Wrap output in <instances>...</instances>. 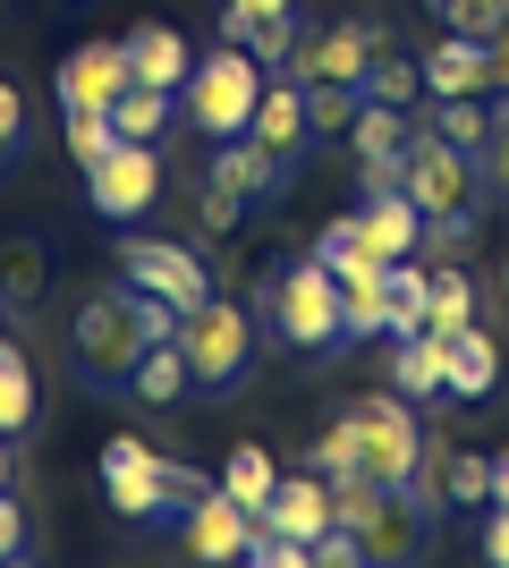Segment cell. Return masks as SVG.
I'll use <instances>...</instances> for the list:
<instances>
[{"mask_svg":"<svg viewBox=\"0 0 509 568\" xmlns=\"http://www.w3.org/2000/svg\"><path fill=\"white\" fill-rule=\"evenodd\" d=\"M162 339H179V306H162V297H153V288H136V281L94 288V297L77 306V323H69V356L85 365V382H94V390H128L136 356L162 348Z\"/></svg>","mask_w":509,"mask_h":568,"instance_id":"cell-1","label":"cell"},{"mask_svg":"<svg viewBox=\"0 0 509 568\" xmlns=\"http://www.w3.org/2000/svg\"><path fill=\"white\" fill-rule=\"evenodd\" d=\"M94 475H102V500H111L128 526H170V518L187 526V509L213 493L187 458H162L145 433H111L102 458H94Z\"/></svg>","mask_w":509,"mask_h":568,"instance_id":"cell-2","label":"cell"},{"mask_svg":"<svg viewBox=\"0 0 509 568\" xmlns=\"http://www.w3.org/2000/svg\"><path fill=\"white\" fill-rule=\"evenodd\" d=\"M179 356H187V399H230V390H246V374H255V314H246L230 288H213L204 306L179 314Z\"/></svg>","mask_w":509,"mask_h":568,"instance_id":"cell-3","label":"cell"},{"mask_svg":"<svg viewBox=\"0 0 509 568\" xmlns=\"http://www.w3.org/2000/svg\"><path fill=\"white\" fill-rule=\"evenodd\" d=\"M264 85H272V69L255 60V51L213 43V51H195L187 85H179V119H187L195 136L230 144V136H246V128H255V102H264Z\"/></svg>","mask_w":509,"mask_h":568,"instance_id":"cell-4","label":"cell"},{"mask_svg":"<svg viewBox=\"0 0 509 568\" xmlns=\"http://www.w3.org/2000/svg\"><path fill=\"white\" fill-rule=\"evenodd\" d=\"M264 306H272V339L297 356H332L339 339H348V306H339V272L315 255H297L272 272L264 288Z\"/></svg>","mask_w":509,"mask_h":568,"instance_id":"cell-5","label":"cell"},{"mask_svg":"<svg viewBox=\"0 0 509 568\" xmlns=\"http://www.w3.org/2000/svg\"><path fill=\"white\" fill-rule=\"evenodd\" d=\"M348 416H357L365 475H374V484H390V493H408V484H416V458H425L416 399H399V390H365V399H348Z\"/></svg>","mask_w":509,"mask_h":568,"instance_id":"cell-6","label":"cell"},{"mask_svg":"<svg viewBox=\"0 0 509 568\" xmlns=\"http://www.w3.org/2000/svg\"><path fill=\"white\" fill-rule=\"evenodd\" d=\"M120 281H136V288H153L162 306H204L221 288V272L204 255H195L187 237H120Z\"/></svg>","mask_w":509,"mask_h":568,"instance_id":"cell-7","label":"cell"},{"mask_svg":"<svg viewBox=\"0 0 509 568\" xmlns=\"http://www.w3.org/2000/svg\"><path fill=\"white\" fill-rule=\"evenodd\" d=\"M85 204L102 221H145L162 204V144H111L94 170H85Z\"/></svg>","mask_w":509,"mask_h":568,"instance_id":"cell-8","label":"cell"},{"mask_svg":"<svg viewBox=\"0 0 509 568\" xmlns=\"http://www.w3.org/2000/svg\"><path fill=\"white\" fill-rule=\"evenodd\" d=\"M383 51H390V34L374 18H339V26H323V34L297 43L289 77L297 85H365V69H374Z\"/></svg>","mask_w":509,"mask_h":568,"instance_id":"cell-9","label":"cell"},{"mask_svg":"<svg viewBox=\"0 0 509 568\" xmlns=\"http://www.w3.org/2000/svg\"><path fill=\"white\" fill-rule=\"evenodd\" d=\"M128 85H136V77H128V34H120V43H77L69 60L51 69V94H60V111H111Z\"/></svg>","mask_w":509,"mask_h":568,"instance_id":"cell-10","label":"cell"},{"mask_svg":"<svg viewBox=\"0 0 509 568\" xmlns=\"http://www.w3.org/2000/svg\"><path fill=\"white\" fill-rule=\"evenodd\" d=\"M255 535H264V518H255V509H238L221 484L187 509V560H204V568H238L246 551H255Z\"/></svg>","mask_w":509,"mask_h":568,"instance_id":"cell-11","label":"cell"},{"mask_svg":"<svg viewBox=\"0 0 509 568\" xmlns=\"http://www.w3.org/2000/svg\"><path fill=\"white\" fill-rule=\"evenodd\" d=\"M357 255L365 263H408V255H425V213H416L408 187H383V195H365V204H357Z\"/></svg>","mask_w":509,"mask_h":568,"instance_id":"cell-12","label":"cell"},{"mask_svg":"<svg viewBox=\"0 0 509 568\" xmlns=\"http://www.w3.org/2000/svg\"><path fill=\"white\" fill-rule=\"evenodd\" d=\"M255 144H272L281 162H306V144H315V111H306V85L297 77H272L264 85V102H255V128H246Z\"/></svg>","mask_w":509,"mask_h":568,"instance_id":"cell-13","label":"cell"},{"mask_svg":"<svg viewBox=\"0 0 509 568\" xmlns=\"http://www.w3.org/2000/svg\"><path fill=\"white\" fill-rule=\"evenodd\" d=\"M459 94H492V43L485 34H441L425 51V102H459Z\"/></svg>","mask_w":509,"mask_h":568,"instance_id":"cell-14","label":"cell"},{"mask_svg":"<svg viewBox=\"0 0 509 568\" xmlns=\"http://www.w3.org/2000/svg\"><path fill=\"white\" fill-rule=\"evenodd\" d=\"M213 179L238 195L246 213L272 204V195H289V162H281L272 144H255V136H230V144H221V153H213Z\"/></svg>","mask_w":509,"mask_h":568,"instance_id":"cell-15","label":"cell"},{"mask_svg":"<svg viewBox=\"0 0 509 568\" xmlns=\"http://www.w3.org/2000/svg\"><path fill=\"white\" fill-rule=\"evenodd\" d=\"M332 484H323L315 467L306 475H281V493H272V509H264V535H289V544H323L332 535Z\"/></svg>","mask_w":509,"mask_h":568,"instance_id":"cell-16","label":"cell"},{"mask_svg":"<svg viewBox=\"0 0 509 568\" xmlns=\"http://www.w3.org/2000/svg\"><path fill=\"white\" fill-rule=\"evenodd\" d=\"M390 390H399V399H416V407L450 399V339H441V332L390 339Z\"/></svg>","mask_w":509,"mask_h":568,"instance_id":"cell-17","label":"cell"},{"mask_svg":"<svg viewBox=\"0 0 509 568\" xmlns=\"http://www.w3.org/2000/svg\"><path fill=\"white\" fill-rule=\"evenodd\" d=\"M187 69H195V51H187V34H179V26H162V18L128 26V77H136V85L179 94V85H187Z\"/></svg>","mask_w":509,"mask_h":568,"instance_id":"cell-18","label":"cell"},{"mask_svg":"<svg viewBox=\"0 0 509 568\" xmlns=\"http://www.w3.org/2000/svg\"><path fill=\"white\" fill-rule=\"evenodd\" d=\"M332 272H339V306H348V339H383L390 332V263L348 255Z\"/></svg>","mask_w":509,"mask_h":568,"instance_id":"cell-19","label":"cell"},{"mask_svg":"<svg viewBox=\"0 0 509 568\" xmlns=\"http://www.w3.org/2000/svg\"><path fill=\"white\" fill-rule=\"evenodd\" d=\"M492 390H501V339H492L485 323H467V332L450 339V399H459V407H485Z\"/></svg>","mask_w":509,"mask_h":568,"instance_id":"cell-20","label":"cell"},{"mask_svg":"<svg viewBox=\"0 0 509 568\" xmlns=\"http://www.w3.org/2000/svg\"><path fill=\"white\" fill-rule=\"evenodd\" d=\"M221 493L238 500V509H255V518H264L272 493H281V458H272L264 442H238V450L221 458Z\"/></svg>","mask_w":509,"mask_h":568,"instance_id":"cell-21","label":"cell"},{"mask_svg":"<svg viewBox=\"0 0 509 568\" xmlns=\"http://www.w3.org/2000/svg\"><path fill=\"white\" fill-rule=\"evenodd\" d=\"M111 128H120L128 144H162L170 128H179V94H162V85H128V94L111 102Z\"/></svg>","mask_w":509,"mask_h":568,"instance_id":"cell-22","label":"cell"},{"mask_svg":"<svg viewBox=\"0 0 509 568\" xmlns=\"http://www.w3.org/2000/svg\"><path fill=\"white\" fill-rule=\"evenodd\" d=\"M128 399H136V407H179V399H187V356H179V339H162V348L136 356Z\"/></svg>","mask_w":509,"mask_h":568,"instance_id":"cell-23","label":"cell"},{"mask_svg":"<svg viewBox=\"0 0 509 568\" xmlns=\"http://www.w3.org/2000/svg\"><path fill=\"white\" fill-rule=\"evenodd\" d=\"M306 467H315L323 484H348V475H365V450H357V416H348V407H339L332 425H323L315 442H306Z\"/></svg>","mask_w":509,"mask_h":568,"instance_id":"cell-24","label":"cell"},{"mask_svg":"<svg viewBox=\"0 0 509 568\" xmlns=\"http://www.w3.org/2000/svg\"><path fill=\"white\" fill-rule=\"evenodd\" d=\"M492 119H501V102H485V94H459V102H434V128L459 153H476L485 162V144H492Z\"/></svg>","mask_w":509,"mask_h":568,"instance_id":"cell-25","label":"cell"},{"mask_svg":"<svg viewBox=\"0 0 509 568\" xmlns=\"http://www.w3.org/2000/svg\"><path fill=\"white\" fill-rule=\"evenodd\" d=\"M26 425H34V365H26V348L0 339V433L18 442Z\"/></svg>","mask_w":509,"mask_h":568,"instance_id":"cell-26","label":"cell"},{"mask_svg":"<svg viewBox=\"0 0 509 568\" xmlns=\"http://www.w3.org/2000/svg\"><path fill=\"white\" fill-rule=\"evenodd\" d=\"M467 323H476V281H467V272H434V297H425V332L459 339Z\"/></svg>","mask_w":509,"mask_h":568,"instance_id":"cell-27","label":"cell"},{"mask_svg":"<svg viewBox=\"0 0 509 568\" xmlns=\"http://www.w3.org/2000/svg\"><path fill=\"white\" fill-rule=\"evenodd\" d=\"M425 94V60H374V69H365V102H390V111H408V102Z\"/></svg>","mask_w":509,"mask_h":568,"instance_id":"cell-28","label":"cell"},{"mask_svg":"<svg viewBox=\"0 0 509 568\" xmlns=\"http://www.w3.org/2000/svg\"><path fill=\"white\" fill-rule=\"evenodd\" d=\"M306 111H315V144L323 136H348L365 111V85H306Z\"/></svg>","mask_w":509,"mask_h":568,"instance_id":"cell-29","label":"cell"},{"mask_svg":"<svg viewBox=\"0 0 509 568\" xmlns=\"http://www.w3.org/2000/svg\"><path fill=\"white\" fill-rule=\"evenodd\" d=\"M43 297V246H9L0 255V306H34Z\"/></svg>","mask_w":509,"mask_h":568,"instance_id":"cell-30","label":"cell"},{"mask_svg":"<svg viewBox=\"0 0 509 568\" xmlns=\"http://www.w3.org/2000/svg\"><path fill=\"white\" fill-rule=\"evenodd\" d=\"M120 144V128H111V111H69V162L77 170H94L102 153Z\"/></svg>","mask_w":509,"mask_h":568,"instance_id":"cell-31","label":"cell"},{"mask_svg":"<svg viewBox=\"0 0 509 568\" xmlns=\"http://www.w3.org/2000/svg\"><path fill=\"white\" fill-rule=\"evenodd\" d=\"M450 509H492V458L476 450L450 458Z\"/></svg>","mask_w":509,"mask_h":568,"instance_id":"cell-32","label":"cell"},{"mask_svg":"<svg viewBox=\"0 0 509 568\" xmlns=\"http://www.w3.org/2000/svg\"><path fill=\"white\" fill-rule=\"evenodd\" d=\"M238 221H246V204L221 187V179H204V187H195V230H204V237H230Z\"/></svg>","mask_w":509,"mask_h":568,"instance_id":"cell-33","label":"cell"},{"mask_svg":"<svg viewBox=\"0 0 509 568\" xmlns=\"http://www.w3.org/2000/svg\"><path fill=\"white\" fill-rule=\"evenodd\" d=\"M238 568H315V544H289V535H255Z\"/></svg>","mask_w":509,"mask_h":568,"instance_id":"cell-34","label":"cell"},{"mask_svg":"<svg viewBox=\"0 0 509 568\" xmlns=\"http://www.w3.org/2000/svg\"><path fill=\"white\" fill-rule=\"evenodd\" d=\"M18 153H26V94L0 77V170L18 162Z\"/></svg>","mask_w":509,"mask_h":568,"instance_id":"cell-35","label":"cell"},{"mask_svg":"<svg viewBox=\"0 0 509 568\" xmlns=\"http://www.w3.org/2000/svg\"><path fill=\"white\" fill-rule=\"evenodd\" d=\"M306 255H315V263H348V255H357V213H332V221L315 230V246H306Z\"/></svg>","mask_w":509,"mask_h":568,"instance_id":"cell-36","label":"cell"},{"mask_svg":"<svg viewBox=\"0 0 509 568\" xmlns=\"http://www.w3.org/2000/svg\"><path fill=\"white\" fill-rule=\"evenodd\" d=\"M315 568H374V551H365L348 526H332V535L315 544Z\"/></svg>","mask_w":509,"mask_h":568,"instance_id":"cell-37","label":"cell"},{"mask_svg":"<svg viewBox=\"0 0 509 568\" xmlns=\"http://www.w3.org/2000/svg\"><path fill=\"white\" fill-rule=\"evenodd\" d=\"M485 187L509 195V102H501V119H492V144H485Z\"/></svg>","mask_w":509,"mask_h":568,"instance_id":"cell-38","label":"cell"},{"mask_svg":"<svg viewBox=\"0 0 509 568\" xmlns=\"http://www.w3.org/2000/svg\"><path fill=\"white\" fill-rule=\"evenodd\" d=\"M476 544H485V568H509V509H485V535H476Z\"/></svg>","mask_w":509,"mask_h":568,"instance_id":"cell-39","label":"cell"},{"mask_svg":"<svg viewBox=\"0 0 509 568\" xmlns=\"http://www.w3.org/2000/svg\"><path fill=\"white\" fill-rule=\"evenodd\" d=\"M18 551H26V509L0 493V560H18Z\"/></svg>","mask_w":509,"mask_h":568,"instance_id":"cell-40","label":"cell"},{"mask_svg":"<svg viewBox=\"0 0 509 568\" xmlns=\"http://www.w3.org/2000/svg\"><path fill=\"white\" fill-rule=\"evenodd\" d=\"M492 94L509 102V26H501V34H492Z\"/></svg>","mask_w":509,"mask_h":568,"instance_id":"cell-41","label":"cell"},{"mask_svg":"<svg viewBox=\"0 0 509 568\" xmlns=\"http://www.w3.org/2000/svg\"><path fill=\"white\" fill-rule=\"evenodd\" d=\"M230 9H246V18H289L297 0H230Z\"/></svg>","mask_w":509,"mask_h":568,"instance_id":"cell-42","label":"cell"},{"mask_svg":"<svg viewBox=\"0 0 509 568\" xmlns=\"http://www.w3.org/2000/svg\"><path fill=\"white\" fill-rule=\"evenodd\" d=\"M492 509H509V450H492Z\"/></svg>","mask_w":509,"mask_h":568,"instance_id":"cell-43","label":"cell"},{"mask_svg":"<svg viewBox=\"0 0 509 568\" xmlns=\"http://www.w3.org/2000/svg\"><path fill=\"white\" fill-rule=\"evenodd\" d=\"M18 484V450H9V433H0V493Z\"/></svg>","mask_w":509,"mask_h":568,"instance_id":"cell-44","label":"cell"},{"mask_svg":"<svg viewBox=\"0 0 509 568\" xmlns=\"http://www.w3.org/2000/svg\"><path fill=\"white\" fill-rule=\"evenodd\" d=\"M0 568H34V560H26V551H18V560H0Z\"/></svg>","mask_w":509,"mask_h":568,"instance_id":"cell-45","label":"cell"},{"mask_svg":"<svg viewBox=\"0 0 509 568\" xmlns=\"http://www.w3.org/2000/svg\"><path fill=\"white\" fill-rule=\"evenodd\" d=\"M501 297H509V255H501Z\"/></svg>","mask_w":509,"mask_h":568,"instance_id":"cell-46","label":"cell"},{"mask_svg":"<svg viewBox=\"0 0 509 568\" xmlns=\"http://www.w3.org/2000/svg\"><path fill=\"white\" fill-rule=\"evenodd\" d=\"M0 339H9V332H0Z\"/></svg>","mask_w":509,"mask_h":568,"instance_id":"cell-47","label":"cell"}]
</instances>
